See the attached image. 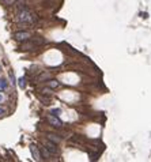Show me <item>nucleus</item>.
Wrapping results in <instances>:
<instances>
[{"mask_svg": "<svg viewBox=\"0 0 151 162\" xmlns=\"http://www.w3.org/2000/svg\"><path fill=\"white\" fill-rule=\"evenodd\" d=\"M18 19L21 21V22L33 23V22H36V21H37V17L34 15V14H31L29 10L22 8V10H21V12H19V15H18Z\"/></svg>", "mask_w": 151, "mask_h": 162, "instance_id": "f257e3e1", "label": "nucleus"}, {"mask_svg": "<svg viewBox=\"0 0 151 162\" xmlns=\"http://www.w3.org/2000/svg\"><path fill=\"white\" fill-rule=\"evenodd\" d=\"M44 146L48 149V151L52 155H57L59 154V147H57V144L53 143V142H50V140H48V142H44Z\"/></svg>", "mask_w": 151, "mask_h": 162, "instance_id": "f03ea898", "label": "nucleus"}, {"mask_svg": "<svg viewBox=\"0 0 151 162\" xmlns=\"http://www.w3.org/2000/svg\"><path fill=\"white\" fill-rule=\"evenodd\" d=\"M14 37H15V40H17V41H21V42H22V41H27V40H29V38L31 37V34L29 32H18Z\"/></svg>", "mask_w": 151, "mask_h": 162, "instance_id": "7ed1b4c3", "label": "nucleus"}, {"mask_svg": "<svg viewBox=\"0 0 151 162\" xmlns=\"http://www.w3.org/2000/svg\"><path fill=\"white\" fill-rule=\"evenodd\" d=\"M48 121L50 125H53L54 128H61L63 127V123L59 120L56 116H48Z\"/></svg>", "mask_w": 151, "mask_h": 162, "instance_id": "20e7f679", "label": "nucleus"}, {"mask_svg": "<svg viewBox=\"0 0 151 162\" xmlns=\"http://www.w3.org/2000/svg\"><path fill=\"white\" fill-rule=\"evenodd\" d=\"M30 151H31V154H33V158H34L36 161H41V159H42V155L40 154V150L37 149V146H31Z\"/></svg>", "mask_w": 151, "mask_h": 162, "instance_id": "39448f33", "label": "nucleus"}, {"mask_svg": "<svg viewBox=\"0 0 151 162\" xmlns=\"http://www.w3.org/2000/svg\"><path fill=\"white\" fill-rule=\"evenodd\" d=\"M22 50H36L37 49V44H34V42H26V44H23L22 48H21Z\"/></svg>", "mask_w": 151, "mask_h": 162, "instance_id": "423d86ee", "label": "nucleus"}, {"mask_svg": "<svg viewBox=\"0 0 151 162\" xmlns=\"http://www.w3.org/2000/svg\"><path fill=\"white\" fill-rule=\"evenodd\" d=\"M40 151L42 153V157H44V159H50V157H52V154L48 151V149L45 147V146H42V147H40Z\"/></svg>", "mask_w": 151, "mask_h": 162, "instance_id": "0eeeda50", "label": "nucleus"}, {"mask_svg": "<svg viewBox=\"0 0 151 162\" xmlns=\"http://www.w3.org/2000/svg\"><path fill=\"white\" fill-rule=\"evenodd\" d=\"M57 136L59 135H54V134H48V139L50 140V142H53V143L57 144V143H60V140H61L60 138H57Z\"/></svg>", "mask_w": 151, "mask_h": 162, "instance_id": "6e6552de", "label": "nucleus"}, {"mask_svg": "<svg viewBox=\"0 0 151 162\" xmlns=\"http://www.w3.org/2000/svg\"><path fill=\"white\" fill-rule=\"evenodd\" d=\"M41 91H42V94L44 95H48V97H52V95H53V90H52V87H44Z\"/></svg>", "mask_w": 151, "mask_h": 162, "instance_id": "1a4fd4ad", "label": "nucleus"}, {"mask_svg": "<svg viewBox=\"0 0 151 162\" xmlns=\"http://www.w3.org/2000/svg\"><path fill=\"white\" fill-rule=\"evenodd\" d=\"M38 99H40V101L44 105H49V104H50V97H48V95H46V97H44V95H40V97H38Z\"/></svg>", "mask_w": 151, "mask_h": 162, "instance_id": "9d476101", "label": "nucleus"}, {"mask_svg": "<svg viewBox=\"0 0 151 162\" xmlns=\"http://www.w3.org/2000/svg\"><path fill=\"white\" fill-rule=\"evenodd\" d=\"M7 89V81L6 79H0V91H4Z\"/></svg>", "mask_w": 151, "mask_h": 162, "instance_id": "9b49d317", "label": "nucleus"}, {"mask_svg": "<svg viewBox=\"0 0 151 162\" xmlns=\"http://www.w3.org/2000/svg\"><path fill=\"white\" fill-rule=\"evenodd\" d=\"M59 85H60V83H59L57 81H50L49 82V87H52V89H56V87H59Z\"/></svg>", "mask_w": 151, "mask_h": 162, "instance_id": "f8f14e48", "label": "nucleus"}, {"mask_svg": "<svg viewBox=\"0 0 151 162\" xmlns=\"http://www.w3.org/2000/svg\"><path fill=\"white\" fill-rule=\"evenodd\" d=\"M18 83H19V86L22 87V89H25V86H26V83H25V78H19L18 79Z\"/></svg>", "mask_w": 151, "mask_h": 162, "instance_id": "ddd939ff", "label": "nucleus"}, {"mask_svg": "<svg viewBox=\"0 0 151 162\" xmlns=\"http://www.w3.org/2000/svg\"><path fill=\"white\" fill-rule=\"evenodd\" d=\"M52 113H53L54 116H59V114L61 113V110H60V109H53V110H52Z\"/></svg>", "mask_w": 151, "mask_h": 162, "instance_id": "4468645a", "label": "nucleus"}, {"mask_svg": "<svg viewBox=\"0 0 151 162\" xmlns=\"http://www.w3.org/2000/svg\"><path fill=\"white\" fill-rule=\"evenodd\" d=\"M3 114H6V109L0 108V116H3Z\"/></svg>", "mask_w": 151, "mask_h": 162, "instance_id": "2eb2a0df", "label": "nucleus"}, {"mask_svg": "<svg viewBox=\"0 0 151 162\" xmlns=\"http://www.w3.org/2000/svg\"><path fill=\"white\" fill-rule=\"evenodd\" d=\"M6 3H7V4H12L14 1H15V0H4Z\"/></svg>", "mask_w": 151, "mask_h": 162, "instance_id": "dca6fc26", "label": "nucleus"}, {"mask_svg": "<svg viewBox=\"0 0 151 162\" xmlns=\"http://www.w3.org/2000/svg\"><path fill=\"white\" fill-rule=\"evenodd\" d=\"M1 101H3V95H0V102H1Z\"/></svg>", "mask_w": 151, "mask_h": 162, "instance_id": "f3484780", "label": "nucleus"}]
</instances>
